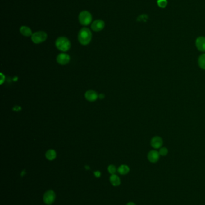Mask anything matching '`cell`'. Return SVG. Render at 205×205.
<instances>
[{
    "label": "cell",
    "mask_w": 205,
    "mask_h": 205,
    "mask_svg": "<svg viewBox=\"0 0 205 205\" xmlns=\"http://www.w3.org/2000/svg\"><path fill=\"white\" fill-rule=\"evenodd\" d=\"M92 38V34L90 29L89 28H81L78 34V39L79 42L82 45H89Z\"/></svg>",
    "instance_id": "cell-1"
},
{
    "label": "cell",
    "mask_w": 205,
    "mask_h": 205,
    "mask_svg": "<svg viewBox=\"0 0 205 205\" xmlns=\"http://www.w3.org/2000/svg\"><path fill=\"white\" fill-rule=\"evenodd\" d=\"M56 46L60 51L66 52L70 49L71 43L67 38L60 37L56 40Z\"/></svg>",
    "instance_id": "cell-2"
},
{
    "label": "cell",
    "mask_w": 205,
    "mask_h": 205,
    "mask_svg": "<svg viewBox=\"0 0 205 205\" xmlns=\"http://www.w3.org/2000/svg\"><path fill=\"white\" fill-rule=\"evenodd\" d=\"M78 20L81 25L87 26L90 25L92 21V15L89 11L84 10L80 13Z\"/></svg>",
    "instance_id": "cell-3"
},
{
    "label": "cell",
    "mask_w": 205,
    "mask_h": 205,
    "mask_svg": "<svg viewBox=\"0 0 205 205\" xmlns=\"http://www.w3.org/2000/svg\"><path fill=\"white\" fill-rule=\"evenodd\" d=\"M31 37L32 41L35 44H40L47 40L48 35L45 31H39L33 34Z\"/></svg>",
    "instance_id": "cell-4"
},
{
    "label": "cell",
    "mask_w": 205,
    "mask_h": 205,
    "mask_svg": "<svg viewBox=\"0 0 205 205\" xmlns=\"http://www.w3.org/2000/svg\"><path fill=\"white\" fill-rule=\"evenodd\" d=\"M56 198V194L53 190H48L43 197V200L45 204L47 205H52Z\"/></svg>",
    "instance_id": "cell-5"
},
{
    "label": "cell",
    "mask_w": 205,
    "mask_h": 205,
    "mask_svg": "<svg viewBox=\"0 0 205 205\" xmlns=\"http://www.w3.org/2000/svg\"><path fill=\"white\" fill-rule=\"evenodd\" d=\"M105 23L101 19H97L93 21L91 24V29L94 32L101 31L105 28Z\"/></svg>",
    "instance_id": "cell-6"
},
{
    "label": "cell",
    "mask_w": 205,
    "mask_h": 205,
    "mask_svg": "<svg viewBox=\"0 0 205 205\" xmlns=\"http://www.w3.org/2000/svg\"><path fill=\"white\" fill-rule=\"evenodd\" d=\"M160 157L161 156L159 155V153L158 150H157V149H153L150 150L147 155L148 159L151 163H157Z\"/></svg>",
    "instance_id": "cell-7"
},
{
    "label": "cell",
    "mask_w": 205,
    "mask_h": 205,
    "mask_svg": "<svg viewBox=\"0 0 205 205\" xmlns=\"http://www.w3.org/2000/svg\"><path fill=\"white\" fill-rule=\"evenodd\" d=\"M163 140L158 136H155L153 137L150 140V146L154 149H160L162 147Z\"/></svg>",
    "instance_id": "cell-8"
},
{
    "label": "cell",
    "mask_w": 205,
    "mask_h": 205,
    "mask_svg": "<svg viewBox=\"0 0 205 205\" xmlns=\"http://www.w3.org/2000/svg\"><path fill=\"white\" fill-rule=\"evenodd\" d=\"M196 48L200 52L205 53V37L200 36L195 41Z\"/></svg>",
    "instance_id": "cell-9"
},
{
    "label": "cell",
    "mask_w": 205,
    "mask_h": 205,
    "mask_svg": "<svg viewBox=\"0 0 205 205\" xmlns=\"http://www.w3.org/2000/svg\"><path fill=\"white\" fill-rule=\"evenodd\" d=\"M70 61V56L69 55L62 53L57 56V62L60 65H66Z\"/></svg>",
    "instance_id": "cell-10"
},
{
    "label": "cell",
    "mask_w": 205,
    "mask_h": 205,
    "mask_svg": "<svg viewBox=\"0 0 205 205\" xmlns=\"http://www.w3.org/2000/svg\"><path fill=\"white\" fill-rule=\"evenodd\" d=\"M85 97L86 100H87L88 101L93 102L98 99V95L97 93L95 92L94 91L89 90V91H87L85 93Z\"/></svg>",
    "instance_id": "cell-11"
},
{
    "label": "cell",
    "mask_w": 205,
    "mask_h": 205,
    "mask_svg": "<svg viewBox=\"0 0 205 205\" xmlns=\"http://www.w3.org/2000/svg\"><path fill=\"white\" fill-rule=\"evenodd\" d=\"M19 31H20V34L25 37H30V36L31 37L33 34L31 28L27 26H25V25H23L20 27Z\"/></svg>",
    "instance_id": "cell-12"
},
{
    "label": "cell",
    "mask_w": 205,
    "mask_h": 205,
    "mask_svg": "<svg viewBox=\"0 0 205 205\" xmlns=\"http://www.w3.org/2000/svg\"><path fill=\"white\" fill-rule=\"evenodd\" d=\"M110 182L112 184V185L114 186H119L121 184V178L119 177L117 175L114 174L112 175L110 177Z\"/></svg>",
    "instance_id": "cell-13"
},
{
    "label": "cell",
    "mask_w": 205,
    "mask_h": 205,
    "mask_svg": "<svg viewBox=\"0 0 205 205\" xmlns=\"http://www.w3.org/2000/svg\"><path fill=\"white\" fill-rule=\"evenodd\" d=\"M117 171L119 172V174H121V175H126L127 174L129 173V172H130V168L126 165V164H122L121 166H119Z\"/></svg>",
    "instance_id": "cell-14"
},
{
    "label": "cell",
    "mask_w": 205,
    "mask_h": 205,
    "mask_svg": "<svg viewBox=\"0 0 205 205\" xmlns=\"http://www.w3.org/2000/svg\"><path fill=\"white\" fill-rule=\"evenodd\" d=\"M45 157L49 161H52L55 159L57 157V153L55 150L54 149H49L48 150L45 154Z\"/></svg>",
    "instance_id": "cell-15"
},
{
    "label": "cell",
    "mask_w": 205,
    "mask_h": 205,
    "mask_svg": "<svg viewBox=\"0 0 205 205\" xmlns=\"http://www.w3.org/2000/svg\"><path fill=\"white\" fill-rule=\"evenodd\" d=\"M198 65L201 69L205 70V53L201 54L198 56Z\"/></svg>",
    "instance_id": "cell-16"
},
{
    "label": "cell",
    "mask_w": 205,
    "mask_h": 205,
    "mask_svg": "<svg viewBox=\"0 0 205 205\" xmlns=\"http://www.w3.org/2000/svg\"><path fill=\"white\" fill-rule=\"evenodd\" d=\"M157 6L161 9H165L168 5L167 0H157Z\"/></svg>",
    "instance_id": "cell-17"
},
{
    "label": "cell",
    "mask_w": 205,
    "mask_h": 205,
    "mask_svg": "<svg viewBox=\"0 0 205 205\" xmlns=\"http://www.w3.org/2000/svg\"><path fill=\"white\" fill-rule=\"evenodd\" d=\"M158 152L160 156L166 157L168 154V149L166 147H161L160 149H159Z\"/></svg>",
    "instance_id": "cell-18"
},
{
    "label": "cell",
    "mask_w": 205,
    "mask_h": 205,
    "mask_svg": "<svg viewBox=\"0 0 205 205\" xmlns=\"http://www.w3.org/2000/svg\"><path fill=\"white\" fill-rule=\"evenodd\" d=\"M116 170H117V169H116V166H114V165H112H112H110V166L108 167V171L109 173L111 174V175H114V174H115L116 172Z\"/></svg>",
    "instance_id": "cell-19"
},
{
    "label": "cell",
    "mask_w": 205,
    "mask_h": 205,
    "mask_svg": "<svg viewBox=\"0 0 205 205\" xmlns=\"http://www.w3.org/2000/svg\"><path fill=\"white\" fill-rule=\"evenodd\" d=\"M148 19V16L145 14H143L139 16V18H137V20L140 22H146Z\"/></svg>",
    "instance_id": "cell-20"
},
{
    "label": "cell",
    "mask_w": 205,
    "mask_h": 205,
    "mask_svg": "<svg viewBox=\"0 0 205 205\" xmlns=\"http://www.w3.org/2000/svg\"><path fill=\"white\" fill-rule=\"evenodd\" d=\"M94 175L96 177H99L101 175V173L99 171H95L94 172Z\"/></svg>",
    "instance_id": "cell-21"
},
{
    "label": "cell",
    "mask_w": 205,
    "mask_h": 205,
    "mask_svg": "<svg viewBox=\"0 0 205 205\" xmlns=\"http://www.w3.org/2000/svg\"><path fill=\"white\" fill-rule=\"evenodd\" d=\"M1 84H2L3 83V81H4V78H5V76H4V75H2V73L1 74Z\"/></svg>",
    "instance_id": "cell-22"
},
{
    "label": "cell",
    "mask_w": 205,
    "mask_h": 205,
    "mask_svg": "<svg viewBox=\"0 0 205 205\" xmlns=\"http://www.w3.org/2000/svg\"><path fill=\"white\" fill-rule=\"evenodd\" d=\"M126 205H136V204L132 202H130L126 204Z\"/></svg>",
    "instance_id": "cell-23"
}]
</instances>
